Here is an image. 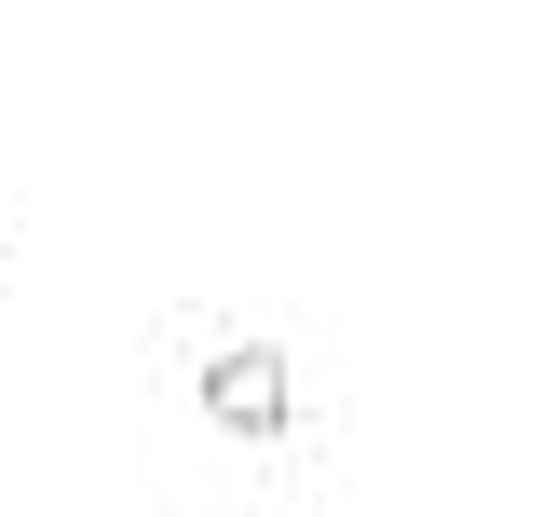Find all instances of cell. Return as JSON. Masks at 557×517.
Masks as SVG:
<instances>
[{"label":"cell","instance_id":"1","mask_svg":"<svg viewBox=\"0 0 557 517\" xmlns=\"http://www.w3.org/2000/svg\"><path fill=\"white\" fill-rule=\"evenodd\" d=\"M205 422L232 435V450H286V435H299V368H286V341H218V354H205Z\"/></svg>","mask_w":557,"mask_h":517}]
</instances>
